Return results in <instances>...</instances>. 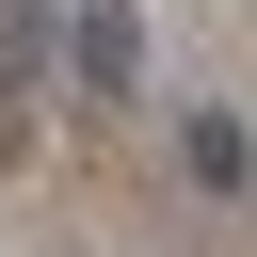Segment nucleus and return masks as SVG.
Masks as SVG:
<instances>
[{"label":"nucleus","instance_id":"1","mask_svg":"<svg viewBox=\"0 0 257 257\" xmlns=\"http://www.w3.org/2000/svg\"><path fill=\"white\" fill-rule=\"evenodd\" d=\"M80 64H96V80H112V96H128V80H145V32H128V16H112V0H96V32H80Z\"/></svg>","mask_w":257,"mask_h":257}]
</instances>
